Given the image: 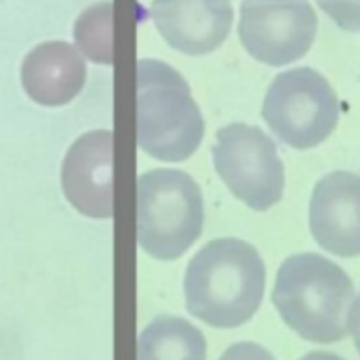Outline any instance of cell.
Here are the masks:
<instances>
[{
	"instance_id": "6da1fadb",
	"label": "cell",
	"mask_w": 360,
	"mask_h": 360,
	"mask_svg": "<svg viewBox=\"0 0 360 360\" xmlns=\"http://www.w3.org/2000/svg\"><path fill=\"white\" fill-rule=\"evenodd\" d=\"M264 283V263L252 244L214 238L188 263L186 309L214 328H236L257 314Z\"/></svg>"
},
{
	"instance_id": "7a4b0ae2",
	"label": "cell",
	"mask_w": 360,
	"mask_h": 360,
	"mask_svg": "<svg viewBox=\"0 0 360 360\" xmlns=\"http://www.w3.org/2000/svg\"><path fill=\"white\" fill-rule=\"evenodd\" d=\"M354 283L345 270L317 253H297L281 263L272 304L281 321L311 343H336L347 336Z\"/></svg>"
},
{
	"instance_id": "3957f363",
	"label": "cell",
	"mask_w": 360,
	"mask_h": 360,
	"mask_svg": "<svg viewBox=\"0 0 360 360\" xmlns=\"http://www.w3.org/2000/svg\"><path fill=\"white\" fill-rule=\"evenodd\" d=\"M205 135L201 109L190 84L156 58L137 62V143L160 162L179 163L195 154Z\"/></svg>"
},
{
	"instance_id": "277c9868",
	"label": "cell",
	"mask_w": 360,
	"mask_h": 360,
	"mask_svg": "<svg viewBox=\"0 0 360 360\" xmlns=\"http://www.w3.org/2000/svg\"><path fill=\"white\" fill-rule=\"evenodd\" d=\"M205 205L201 188L176 169H152L137 180V240L160 261L184 255L201 236Z\"/></svg>"
},
{
	"instance_id": "5b68a950",
	"label": "cell",
	"mask_w": 360,
	"mask_h": 360,
	"mask_svg": "<svg viewBox=\"0 0 360 360\" xmlns=\"http://www.w3.org/2000/svg\"><path fill=\"white\" fill-rule=\"evenodd\" d=\"M261 112L281 143L309 150L336 129L340 101L330 83L314 68H292L276 75Z\"/></svg>"
},
{
	"instance_id": "8992f818",
	"label": "cell",
	"mask_w": 360,
	"mask_h": 360,
	"mask_svg": "<svg viewBox=\"0 0 360 360\" xmlns=\"http://www.w3.org/2000/svg\"><path fill=\"white\" fill-rule=\"evenodd\" d=\"M212 158L225 186L246 207L264 212L281 201L283 163L276 143L261 128L242 122L219 128Z\"/></svg>"
},
{
	"instance_id": "52a82bcc",
	"label": "cell",
	"mask_w": 360,
	"mask_h": 360,
	"mask_svg": "<svg viewBox=\"0 0 360 360\" xmlns=\"http://www.w3.org/2000/svg\"><path fill=\"white\" fill-rule=\"evenodd\" d=\"M317 15L309 0H242L238 38L261 64L285 66L314 45Z\"/></svg>"
},
{
	"instance_id": "ba28073f",
	"label": "cell",
	"mask_w": 360,
	"mask_h": 360,
	"mask_svg": "<svg viewBox=\"0 0 360 360\" xmlns=\"http://www.w3.org/2000/svg\"><path fill=\"white\" fill-rule=\"evenodd\" d=\"M62 190L83 216L112 218L111 129H92L70 146L62 163Z\"/></svg>"
},
{
	"instance_id": "9c48e42d",
	"label": "cell",
	"mask_w": 360,
	"mask_h": 360,
	"mask_svg": "<svg viewBox=\"0 0 360 360\" xmlns=\"http://www.w3.org/2000/svg\"><path fill=\"white\" fill-rule=\"evenodd\" d=\"M309 231L323 250L338 257L360 255V174L334 171L315 184Z\"/></svg>"
},
{
	"instance_id": "30bf717a",
	"label": "cell",
	"mask_w": 360,
	"mask_h": 360,
	"mask_svg": "<svg viewBox=\"0 0 360 360\" xmlns=\"http://www.w3.org/2000/svg\"><path fill=\"white\" fill-rule=\"evenodd\" d=\"M150 15L165 44L188 56L216 51L233 27L231 0H152Z\"/></svg>"
},
{
	"instance_id": "8fae6325",
	"label": "cell",
	"mask_w": 360,
	"mask_h": 360,
	"mask_svg": "<svg viewBox=\"0 0 360 360\" xmlns=\"http://www.w3.org/2000/svg\"><path fill=\"white\" fill-rule=\"evenodd\" d=\"M84 81L86 64L68 41L36 45L22 60V89L39 105H66L83 90Z\"/></svg>"
},
{
	"instance_id": "7c38bea8",
	"label": "cell",
	"mask_w": 360,
	"mask_h": 360,
	"mask_svg": "<svg viewBox=\"0 0 360 360\" xmlns=\"http://www.w3.org/2000/svg\"><path fill=\"white\" fill-rule=\"evenodd\" d=\"M137 360H207V340L188 319L158 315L139 334Z\"/></svg>"
},
{
	"instance_id": "4fadbf2b",
	"label": "cell",
	"mask_w": 360,
	"mask_h": 360,
	"mask_svg": "<svg viewBox=\"0 0 360 360\" xmlns=\"http://www.w3.org/2000/svg\"><path fill=\"white\" fill-rule=\"evenodd\" d=\"M73 38L83 55L94 64H112V2H98L79 15Z\"/></svg>"
},
{
	"instance_id": "5bb4252c",
	"label": "cell",
	"mask_w": 360,
	"mask_h": 360,
	"mask_svg": "<svg viewBox=\"0 0 360 360\" xmlns=\"http://www.w3.org/2000/svg\"><path fill=\"white\" fill-rule=\"evenodd\" d=\"M317 6L347 32H360V0H317Z\"/></svg>"
},
{
	"instance_id": "9a60e30c",
	"label": "cell",
	"mask_w": 360,
	"mask_h": 360,
	"mask_svg": "<svg viewBox=\"0 0 360 360\" xmlns=\"http://www.w3.org/2000/svg\"><path fill=\"white\" fill-rule=\"evenodd\" d=\"M218 360H276L269 349L253 342L233 343L221 353Z\"/></svg>"
},
{
	"instance_id": "2e32d148",
	"label": "cell",
	"mask_w": 360,
	"mask_h": 360,
	"mask_svg": "<svg viewBox=\"0 0 360 360\" xmlns=\"http://www.w3.org/2000/svg\"><path fill=\"white\" fill-rule=\"evenodd\" d=\"M347 330L353 338V343L356 351L360 354V292L354 295V300L349 309V319H347Z\"/></svg>"
},
{
	"instance_id": "e0dca14e",
	"label": "cell",
	"mask_w": 360,
	"mask_h": 360,
	"mask_svg": "<svg viewBox=\"0 0 360 360\" xmlns=\"http://www.w3.org/2000/svg\"><path fill=\"white\" fill-rule=\"evenodd\" d=\"M298 360H345V359H342V356L336 353H330V351H309V353H306Z\"/></svg>"
}]
</instances>
